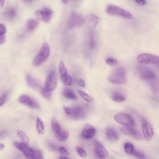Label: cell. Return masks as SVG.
Listing matches in <instances>:
<instances>
[{
  "label": "cell",
  "instance_id": "1",
  "mask_svg": "<svg viewBox=\"0 0 159 159\" xmlns=\"http://www.w3.org/2000/svg\"><path fill=\"white\" fill-rule=\"evenodd\" d=\"M50 53V48L47 43H44L38 53L36 56L33 61L35 66H39L44 63L48 59Z\"/></svg>",
  "mask_w": 159,
  "mask_h": 159
},
{
  "label": "cell",
  "instance_id": "2",
  "mask_svg": "<svg viewBox=\"0 0 159 159\" xmlns=\"http://www.w3.org/2000/svg\"><path fill=\"white\" fill-rule=\"evenodd\" d=\"M108 80L111 83L115 84H121L125 83L126 80L125 69L122 67L116 69L111 74Z\"/></svg>",
  "mask_w": 159,
  "mask_h": 159
},
{
  "label": "cell",
  "instance_id": "3",
  "mask_svg": "<svg viewBox=\"0 0 159 159\" xmlns=\"http://www.w3.org/2000/svg\"><path fill=\"white\" fill-rule=\"evenodd\" d=\"M106 11L110 15L121 16L129 19L132 18V14L129 12L115 5H108L106 8Z\"/></svg>",
  "mask_w": 159,
  "mask_h": 159
},
{
  "label": "cell",
  "instance_id": "4",
  "mask_svg": "<svg viewBox=\"0 0 159 159\" xmlns=\"http://www.w3.org/2000/svg\"><path fill=\"white\" fill-rule=\"evenodd\" d=\"M114 119L117 122L125 126H135V122L132 116L127 113H121L117 114L114 116Z\"/></svg>",
  "mask_w": 159,
  "mask_h": 159
},
{
  "label": "cell",
  "instance_id": "5",
  "mask_svg": "<svg viewBox=\"0 0 159 159\" xmlns=\"http://www.w3.org/2000/svg\"><path fill=\"white\" fill-rule=\"evenodd\" d=\"M138 69L142 79L147 81H153L156 79L157 76L154 72L143 64L139 65Z\"/></svg>",
  "mask_w": 159,
  "mask_h": 159
},
{
  "label": "cell",
  "instance_id": "6",
  "mask_svg": "<svg viewBox=\"0 0 159 159\" xmlns=\"http://www.w3.org/2000/svg\"><path fill=\"white\" fill-rule=\"evenodd\" d=\"M138 61L142 64H153L159 63V57L149 53H143L137 57Z\"/></svg>",
  "mask_w": 159,
  "mask_h": 159
},
{
  "label": "cell",
  "instance_id": "7",
  "mask_svg": "<svg viewBox=\"0 0 159 159\" xmlns=\"http://www.w3.org/2000/svg\"><path fill=\"white\" fill-rule=\"evenodd\" d=\"M141 129L146 140L149 141L152 140L154 135L153 128L151 124L144 118L141 120Z\"/></svg>",
  "mask_w": 159,
  "mask_h": 159
},
{
  "label": "cell",
  "instance_id": "8",
  "mask_svg": "<svg viewBox=\"0 0 159 159\" xmlns=\"http://www.w3.org/2000/svg\"><path fill=\"white\" fill-rule=\"evenodd\" d=\"M63 109L66 114L75 119L83 118L85 115V110L81 107H70L64 106Z\"/></svg>",
  "mask_w": 159,
  "mask_h": 159
},
{
  "label": "cell",
  "instance_id": "9",
  "mask_svg": "<svg viewBox=\"0 0 159 159\" xmlns=\"http://www.w3.org/2000/svg\"><path fill=\"white\" fill-rule=\"evenodd\" d=\"M57 82L56 73L54 71H52L48 75L44 88L52 93L56 88Z\"/></svg>",
  "mask_w": 159,
  "mask_h": 159
},
{
  "label": "cell",
  "instance_id": "10",
  "mask_svg": "<svg viewBox=\"0 0 159 159\" xmlns=\"http://www.w3.org/2000/svg\"><path fill=\"white\" fill-rule=\"evenodd\" d=\"M14 145L25 156L28 158L34 159V150L30 148L28 145L23 142H15Z\"/></svg>",
  "mask_w": 159,
  "mask_h": 159
},
{
  "label": "cell",
  "instance_id": "11",
  "mask_svg": "<svg viewBox=\"0 0 159 159\" xmlns=\"http://www.w3.org/2000/svg\"><path fill=\"white\" fill-rule=\"evenodd\" d=\"M85 21L84 18L82 16L76 13L72 12L70 16L69 24V27L70 28L80 27Z\"/></svg>",
  "mask_w": 159,
  "mask_h": 159
},
{
  "label": "cell",
  "instance_id": "12",
  "mask_svg": "<svg viewBox=\"0 0 159 159\" xmlns=\"http://www.w3.org/2000/svg\"><path fill=\"white\" fill-rule=\"evenodd\" d=\"M52 14V10L47 7L44 8L43 10H38L35 12L37 18L40 20L46 22L51 21Z\"/></svg>",
  "mask_w": 159,
  "mask_h": 159
},
{
  "label": "cell",
  "instance_id": "13",
  "mask_svg": "<svg viewBox=\"0 0 159 159\" xmlns=\"http://www.w3.org/2000/svg\"><path fill=\"white\" fill-rule=\"evenodd\" d=\"M18 101L34 109L39 110L40 108V105L37 102L28 96L23 95L21 96L18 99Z\"/></svg>",
  "mask_w": 159,
  "mask_h": 159
},
{
  "label": "cell",
  "instance_id": "14",
  "mask_svg": "<svg viewBox=\"0 0 159 159\" xmlns=\"http://www.w3.org/2000/svg\"><path fill=\"white\" fill-rule=\"evenodd\" d=\"M96 132V129L93 126L89 124H86L81 133V137L84 139L90 140L95 136Z\"/></svg>",
  "mask_w": 159,
  "mask_h": 159
},
{
  "label": "cell",
  "instance_id": "15",
  "mask_svg": "<svg viewBox=\"0 0 159 159\" xmlns=\"http://www.w3.org/2000/svg\"><path fill=\"white\" fill-rule=\"evenodd\" d=\"M132 127H124L120 128V130L124 134L131 136L136 139L141 140L143 139L140 132Z\"/></svg>",
  "mask_w": 159,
  "mask_h": 159
},
{
  "label": "cell",
  "instance_id": "16",
  "mask_svg": "<svg viewBox=\"0 0 159 159\" xmlns=\"http://www.w3.org/2000/svg\"><path fill=\"white\" fill-rule=\"evenodd\" d=\"M95 149L96 155L100 158L104 159L108 156V153L106 148L96 140L95 141Z\"/></svg>",
  "mask_w": 159,
  "mask_h": 159
},
{
  "label": "cell",
  "instance_id": "17",
  "mask_svg": "<svg viewBox=\"0 0 159 159\" xmlns=\"http://www.w3.org/2000/svg\"><path fill=\"white\" fill-rule=\"evenodd\" d=\"M105 132L107 137L111 140L117 141L119 139L120 136L119 134L112 128H107Z\"/></svg>",
  "mask_w": 159,
  "mask_h": 159
},
{
  "label": "cell",
  "instance_id": "18",
  "mask_svg": "<svg viewBox=\"0 0 159 159\" xmlns=\"http://www.w3.org/2000/svg\"><path fill=\"white\" fill-rule=\"evenodd\" d=\"M16 12L14 8L12 7L6 8L4 12V16L5 19L8 20H13L15 17Z\"/></svg>",
  "mask_w": 159,
  "mask_h": 159
},
{
  "label": "cell",
  "instance_id": "19",
  "mask_svg": "<svg viewBox=\"0 0 159 159\" xmlns=\"http://www.w3.org/2000/svg\"><path fill=\"white\" fill-rule=\"evenodd\" d=\"M26 81L28 85L32 88L35 90L40 88L39 84L30 75H28L27 76Z\"/></svg>",
  "mask_w": 159,
  "mask_h": 159
},
{
  "label": "cell",
  "instance_id": "20",
  "mask_svg": "<svg viewBox=\"0 0 159 159\" xmlns=\"http://www.w3.org/2000/svg\"><path fill=\"white\" fill-rule=\"evenodd\" d=\"M51 125L53 131L57 135L62 131L60 123L55 118L52 119Z\"/></svg>",
  "mask_w": 159,
  "mask_h": 159
},
{
  "label": "cell",
  "instance_id": "21",
  "mask_svg": "<svg viewBox=\"0 0 159 159\" xmlns=\"http://www.w3.org/2000/svg\"><path fill=\"white\" fill-rule=\"evenodd\" d=\"M63 94L65 97L68 99H75L77 98L74 92L70 88H65L63 91Z\"/></svg>",
  "mask_w": 159,
  "mask_h": 159
},
{
  "label": "cell",
  "instance_id": "22",
  "mask_svg": "<svg viewBox=\"0 0 159 159\" xmlns=\"http://www.w3.org/2000/svg\"><path fill=\"white\" fill-rule=\"evenodd\" d=\"M86 20L89 23L94 26L96 25L99 22V19L97 16L92 13L89 14L87 16Z\"/></svg>",
  "mask_w": 159,
  "mask_h": 159
},
{
  "label": "cell",
  "instance_id": "23",
  "mask_svg": "<svg viewBox=\"0 0 159 159\" xmlns=\"http://www.w3.org/2000/svg\"><path fill=\"white\" fill-rule=\"evenodd\" d=\"M36 127L39 134L43 135L45 132V125L43 121L39 118L37 119Z\"/></svg>",
  "mask_w": 159,
  "mask_h": 159
},
{
  "label": "cell",
  "instance_id": "24",
  "mask_svg": "<svg viewBox=\"0 0 159 159\" xmlns=\"http://www.w3.org/2000/svg\"><path fill=\"white\" fill-rule=\"evenodd\" d=\"M61 80L63 84L65 86H70L72 84V78L70 75L67 74L61 75Z\"/></svg>",
  "mask_w": 159,
  "mask_h": 159
},
{
  "label": "cell",
  "instance_id": "25",
  "mask_svg": "<svg viewBox=\"0 0 159 159\" xmlns=\"http://www.w3.org/2000/svg\"><path fill=\"white\" fill-rule=\"evenodd\" d=\"M124 147L125 152L128 154L132 155L135 150L133 145L129 142L125 143Z\"/></svg>",
  "mask_w": 159,
  "mask_h": 159
},
{
  "label": "cell",
  "instance_id": "26",
  "mask_svg": "<svg viewBox=\"0 0 159 159\" xmlns=\"http://www.w3.org/2000/svg\"><path fill=\"white\" fill-rule=\"evenodd\" d=\"M57 138L60 141L63 142L66 141L69 137V134L68 131H61L57 135Z\"/></svg>",
  "mask_w": 159,
  "mask_h": 159
},
{
  "label": "cell",
  "instance_id": "27",
  "mask_svg": "<svg viewBox=\"0 0 159 159\" xmlns=\"http://www.w3.org/2000/svg\"><path fill=\"white\" fill-rule=\"evenodd\" d=\"M17 135L22 142L27 144H29V139L25 133L22 131H19L17 133Z\"/></svg>",
  "mask_w": 159,
  "mask_h": 159
},
{
  "label": "cell",
  "instance_id": "28",
  "mask_svg": "<svg viewBox=\"0 0 159 159\" xmlns=\"http://www.w3.org/2000/svg\"><path fill=\"white\" fill-rule=\"evenodd\" d=\"M78 92L80 96L86 101L88 102H92L94 101L93 98L82 90H78Z\"/></svg>",
  "mask_w": 159,
  "mask_h": 159
},
{
  "label": "cell",
  "instance_id": "29",
  "mask_svg": "<svg viewBox=\"0 0 159 159\" xmlns=\"http://www.w3.org/2000/svg\"><path fill=\"white\" fill-rule=\"evenodd\" d=\"M112 99L114 102L118 103L123 102L125 100L122 95L118 93H114L112 96Z\"/></svg>",
  "mask_w": 159,
  "mask_h": 159
},
{
  "label": "cell",
  "instance_id": "30",
  "mask_svg": "<svg viewBox=\"0 0 159 159\" xmlns=\"http://www.w3.org/2000/svg\"><path fill=\"white\" fill-rule=\"evenodd\" d=\"M38 23L36 20L31 19L29 20L28 23V29L30 30H34L38 26Z\"/></svg>",
  "mask_w": 159,
  "mask_h": 159
},
{
  "label": "cell",
  "instance_id": "31",
  "mask_svg": "<svg viewBox=\"0 0 159 159\" xmlns=\"http://www.w3.org/2000/svg\"><path fill=\"white\" fill-rule=\"evenodd\" d=\"M59 71L61 75L67 74L68 70L66 69L64 62L62 61L60 62L59 66Z\"/></svg>",
  "mask_w": 159,
  "mask_h": 159
},
{
  "label": "cell",
  "instance_id": "32",
  "mask_svg": "<svg viewBox=\"0 0 159 159\" xmlns=\"http://www.w3.org/2000/svg\"><path fill=\"white\" fill-rule=\"evenodd\" d=\"M77 152L78 155L83 158H85L87 156V154L85 150L82 148L78 147L76 148Z\"/></svg>",
  "mask_w": 159,
  "mask_h": 159
},
{
  "label": "cell",
  "instance_id": "33",
  "mask_svg": "<svg viewBox=\"0 0 159 159\" xmlns=\"http://www.w3.org/2000/svg\"><path fill=\"white\" fill-rule=\"evenodd\" d=\"M41 92L42 95L45 98L49 99L51 97L52 93L46 90L44 88L41 89Z\"/></svg>",
  "mask_w": 159,
  "mask_h": 159
},
{
  "label": "cell",
  "instance_id": "34",
  "mask_svg": "<svg viewBox=\"0 0 159 159\" xmlns=\"http://www.w3.org/2000/svg\"><path fill=\"white\" fill-rule=\"evenodd\" d=\"M132 155L140 159H144L145 157V155L144 153L136 149Z\"/></svg>",
  "mask_w": 159,
  "mask_h": 159
},
{
  "label": "cell",
  "instance_id": "35",
  "mask_svg": "<svg viewBox=\"0 0 159 159\" xmlns=\"http://www.w3.org/2000/svg\"><path fill=\"white\" fill-rule=\"evenodd\" d=\"M106 62L107 65L112 66H113L118 63V61L114 58H108L106 60Z\"/></svg>",
  "mask_w": 159,
  "mask_h": 159
},
{
  "label": "cell",
  "instance_id": "36",
  "mask_svg": "<svg viewBox=\"0 0 159 159\" xmlns=\"http://www.w3.org/2000/svg\"><path fill=\"white\" fill-rule=\"evenodd\" d=\"M42 153L40 150H34V159H43Z\"/></svg>",
  "mask_w": 159,
  "mask_h": 159
},
{
  "label": "cell",
  "instance_id": "37",
  "mask_svg": "<svg viewBox=\"0 0 159 159\" xmlns=\"http://www.w3.org/2000/svg\"><path fill=\"white\" fill-rule=\"evenodd\" d=\"M58 150L61 155L68 157L69 156L67 150L64 147H60Z\"/></svg>",
  "mask_w": 159,
  "mask_h": 159
},
{
  "label": "cell",
  "instance_id": "38",
  "mask_svg": "<svg viewBox=\"0 0 159 159\" xmlns=\"http://www.w3.org/2000/svg\"><path fill=\"white\" fill-rule=\"evenodd\" d=\"M7 93H5L1 96L0 99V106L1 107L4 104L7 99Z\"/></svg>",
  "mask_w": 159,
  "mask_h": 159
},
{
  "label": "cell",
  "instance_id": "39",
  "mask_svg": "<svg viewBox=\"0 0 159 159\" xmlns=\"http://www.w3.org/2000/svg\"><path fill=\"white\" fill-rule=\"evenodd\" d=\"M6 28L3 24L0 25V35H5L6 32Z\"/></svg>",
  "mask_w": 159,
  "mask_h": 159
},
{
  "label": "cell",
  "instance_id": "40",
  "mask_svg": "<svg viewBox=\"0 0 159 159\" xmlns=\"http://www.w3.org/2000/svg\"><path fill=\"white\" fill-rule=\"evenodd\" d=\"M90 35V46L92 48H94L95 46V42L93 38V33H92Z\"/></svg>",
  "mask_w": 159,
  "mask_h": 159
},
{
  "label": "cell",
  "instance_id": "41",
  "mask_svg": "<svg viewBox=\"0 0 159 159\" xmlns=\"http://www.w3.org/2000/svg\"><path fill=\"white\" fill-rule=\"evenodd\" d=\"M49 146L50 148L52 150L56 151L57 149L59 150V149H58V146L54 143L52 142H49Z\"/></svg>",
  "mask_w": 159,
  "mask_h": 159
},
{
  "label": "cell",
  "instance_id": "42",
  "mask_svg": "<svg viewBox=\"0 0 159 159\" xmlns=\"http://www.w3.org/2000/svg\"><path fill=\"white\" fill-rule=\"evenodd\" d=\"M6 41V37L5 35H0V44L1 45L4 43Z\"/></svg>",
  "mask_w": 159,
  "mask_h": 159
},
{
  "label": "cell",
  "instance_id": "43",
  "mask_svg": "<svg viewBox=\"0 0 159 159\" xmlns=\"http://www.w3.org/2000/svg\"><path fill=\"white\" fill-rule=\"evenodd\" d=\"M136 2L139 5L143 6L146 4L145 0H135Z\"/></svg>",
  "mask_w": 159,
  "mask_h": 159
},
{
  "label": "cell",
  "instance_id": "44",
  "mask_svg": "<svg viewBox=\"0 0 159 159\" xmlns=\"http://www.w3.org/2000/svg\"><path fill=\"white\" fill-rule=\"evenodd\" d=\"M78 84L79 86L82 87H84L85 86V83L83 79H80L78 81Z\"/></svg>",
  "mask_w": 159,
  "mask_h": 159
},
{
  "label": "cell",
  "instance_id": "45",
  "mask_svg": "<svg viewBox=\"0 0 159 159\" xmlns=\"http://www.w3.org/2000/svg\"><path fill=\"white\" fill-rule=\"evenodd\" d=\"M7 132L6 131H3L0 133V137L1 138H4L7 135Z\"/></svg>",
  "mask_w": 159,
  "mask_h": 159
},
{
  "label": "cell",
  "instance_id": "46",
  "mask_svg": "<svg viewBox=\"0 0 159 159\" xmlns=\"http://www.w3.org/2000/svg\"><path fill=\"white\" fill-rule=\"evenodd\" d=\"M5 0H0V5L1 7H3Z\"/></svg>",
  "mask_w": 159,
  "mask_h": 159
},
{
  "label": "cell",
  "instance_id": "47",
  "mask_svg": "<svg viewBox=\"0 0 159 159\" xmlns=\"http://www.w3.org/2000/svg\"><path fill=\"white\" fill-rule=\"evenodd\" d=\"M4 148V145L1 143L0 144V150L1 151L3 150Z\"/></svg>",
  "mask_w": 159,
  "mask_h": 159
},
{
  "label": "cell",
  "instance_id": "48",
  "mask_svg": "<svg viewBox=\"0 0 159 159\" xmlns=\"http://www.w3.org/2000/svg\"><path fill=\"white\" fill-rule=\"evenodd\" d=\"M59 158L60 159H69V158H68V157H66V156H62L61 155V156H60Z\"/></svg>",
  "mask_w": 159,
  "mask_h": 159
},
{
  "label": "cell",
  "instance_id": "49",
  "mask_svg": "<svg viewBox=\"0 0 159 159\" xmlns=\"http://www.w3.org/2000/svg\"><path fill=\"white\" fill-rule=\"evenodd\" d=\"M62 1L64 4H66L68 2L69 0H62Z\"/></svg>",
  "mask_w": 159,
  "mask_h": 159
},
{
  "label": "cell",
  "instance_id": "50",
  "mask_svg": "<svg viewBox=\"0 0 159 159\" xmlns=\"http://www.w3.org/2000/svg\"><path fill=\"white\" fill-rule=\"evenodd\" d=\"M25 1L26 2H31L33 1V0H23Z\"/></svg>",
  "mask_w": 159,
  "mask_h": 159
},
{
  "label": "cell",
  "instance_id": "51",
  "mask_svg": "<svg viewBox=\"0 0 159 159\" xmlns=\"http://www.w3.org/2000/svg\"><path fill=\"white\" fill-rule=\"evenodd\" d=\"M157 68H158V69L159 70V63L158 64H157Z\"/></svg>",
  "mask_w": 159,
  "mask_h": 159
}]
</instances>
